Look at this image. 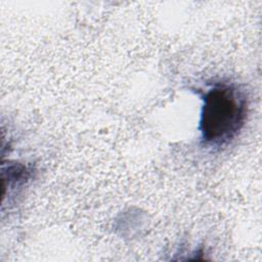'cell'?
Listing matches in <instances>:
<instances>
[{
  "instance_id": "cell-1",
  "label": "cell",
  "mask_w": 262,
  "mask_h": 262,
  "mask_svg": "<svg viewBox=\"0 0 262 262\" xmlns=\"http://www.w3.org/2000/svg\"><path fill=\"white\" fill-rule=\"evenodd\" d=\"M199 123L202 142L209 147L229 144L242 131L248 116V96L235 83L214 82L202 96Z\"/></svg>"
}]
</instances>
